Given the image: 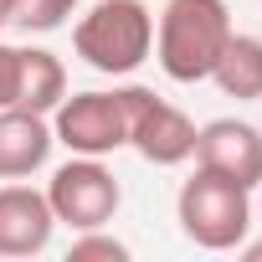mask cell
Instances as JSON below:
<instances>
[{"instance_id": "obj_16", "label": "cell", "mask_w": 262, "mask_h": 262, "mask_svg": "<svg viewBox=\"0 0 262 262\" xmlns=\"http://www.w3.org/2000/svg\"><path fill=\"white\" fill-rule=\"evenodd\" d=\"M11 21H16V0H0V31H6Z\"/></svg>"}, {"instance_id": "obj_11", "label": "cell", "mask_w": 262, "mask_h": 262, "mask_svg": "<svg viewBox=\"0 0 262 262\" xmlns=\"http://www.w3.org/2000/svg\"><path fill=\"white\" fill-rule=\"evenodd\" d=\"M211 82L236 98V103H252L262 98V36H247V31H231L216 67H211Z\"/></svg>"}, {"instance_id": "obj_15", "label": "cell", "mask_w": 262, "mask_h": 262, "mask_svg": "<svg viewBox=\"0 0 262 262\" xmlns=\"http://www.w3.org/2000/svg\"><path fill=\"white\" fill-rule=\"evenodd\" d=\"M236 252H242V257H247V262H262V242H242V247H236Z\"/></svg>"}, {"instance_id": "obj_9", "label": "cell", "mask_w": 262, "mask_h": 262, "mask_svg": "<svg viewBox=\"0 0 262 262\" xmlns=\"http://www.w3.org/2000/svg\"><path fill=\"white\" fill-rule=\"evenodd\" d=\"M52 118L31 108H0V180H26L52 160Z\"/></svg>"}, {"instance_id": "obj_10", "label": "cell", "mask_w": 262, "mask_h": 262, "mask_svg": "<svg viewBox=\"0 0 262 262\" xmlns=\"http://www.w3.org/2000/svg\"><path fill=\"white\" fill-rule=\"evenodd\" d=\"M67 98V67L57 52L47 47H21V77H16V108H31V113H47Z\"/></svg>"}, {"instance_id": "obj_6", "label": "cell", "mask_w": 262, "mask_h": 262, "mask_svg": "<svg viewBox=\"0 0 262 262\" xmlns=\"http://www.w3.org/2000/svg\"><path fill=\"white\" fill-rule=\"evenodd\" d=\"M128 149L149 165H185L195 155V123L185 108L165 103L155 88H139L134 123H128Z\"/></svg>"}, {"instance_id": "obj_3", "label": "cell", "mask_w": 262, "mask_h": 262, "mask_svg": "<svg viewBox=\"0 0 262 262\" xmlns=\"http://www.w3.org/2000/svg\"><path fill=\"white\" fill-rule=\"evenodd\" d=\"M175 221H180V231L195 247H206V252H236L247 242V231H252V190L195 165V175L175 195Z\"/></svg>"}, {"instance_id": "obj_14", "label": "cell", "mask_w": 262, "mask_h": 262, "mask_svg": "<svg viewBox=\"0 0 262 262\" xmlns=\"http://www.w3.org/2000/svg\"><path fill=\"white\" fill-rule=\"evenodd\" d=\"M16 77H21V47L0 41V108H16Z\"/></svg>"}, {"instance_id": "obj_12", "label": "cell", "mask_w": 262, "mask_h": 262, "mask_svg": "<svg viewBox=\"0 0 262 262\" xmlns=\"http://www.w3.org/2000/svg\"><path fill=\"white\" fill-rule=\"evenodd\" d=\"M67 262H128V242L108 236L103 226H88V231H77V236H72Z\"/></svg>"}, {"instance_id": "obj_1", "label": "cell", "mask_w": 262, "mask_h": 262, "mask_svg": "<svg viewBox=\"0 0 262 262\" xmlns=\"http://www.w3.org/2000/svg\"><path fill=\"white\" fill-rule=\"evenodd\" d=\"M231 31L226 0H165L155 21V57L170 82H206Z\"/></svg>"}, {"instance_id": "obj_4", "label": "cell", "mask_w": 262, "mask_h": 262, "mask_svg": "<svg viewBox=\"0 0 262 262\" xmlns=\"http://www.w3.org/2000/svg\"><path fill=\"white\" fill-rule=\"evenodd\" d=\"M134 98L139 82L113 88V93H72L52 108V139L67 144L72 155H113L128 149V123H134Z\"/></svg>"}, {"instance_id": "obj_13", "label": "cell", "mask_w": 262, "mask_h": 262, "mask_svg": "<svg viewBox=\"0 0 262 262\" xmlns=\"http://www.w3.org/2000/svg\"><path fill=\"white\" fill-rule=\"evenodd\" d=\"M77 11V0H16V21L21 31H57L67 16Z\"/></svg>"}, {"instance_id": "obj_7", "label": "cell", "mask_w": 262, "mask_h": 262, "mask_svg": "<svg viewBox=\"0 0 262 262\" xmlns=\"http://www.w3.org/2000/svg\"><path fill=\"white\" fill-rule=\"evenodd\" d=\"M201 170L221 175V180H236L247 190L262 185V128L242 123V118H211L195 128V155H190Z\"/></svg>"}, {"instance_id": "obj_5", "label": "cell", "mask_w": 262, "mask_h": 262, "mask_svg": "<svg viewBox=\"0 0 262 262\" xmlns=\"http://www.w3.org/2000/svg\"><path fill=\"white\" fill-rule=\"evenodd\" d=\"M47 201H52V216L57 226H72V231H88V226H108L123 206V190L113 180V170L93 155H72L67 165L52 170L47 180Z\"/></svg>"}, {"instance_id": "obj_8", "label": "cell", "mask_w": 262, "mask_h": 262, "mask_svg": "<svg viewBox=\"0 0 262 262\" xmlns=\"http://www.w3.org/2000/svg\"><path fill=\"white\" fill-rule=\"evenodd\" d=\"M52 231H57V216L47 190L26 180L0 185V257H41L52 247Z\"/></svg>"}, {"instance_id": "obj_2", "label": "cell", "mask_w": 262, "mask_h": 262, "mask_svg": "<svg viewBox=\"0 0 262 262\" xmlns=\"http://www.w3.org/2000/svg\"><path fill=\"white\" fill-rule=\"evenodd\" d=\"M77 57L103 77L139 72L155 52V11L144 0H98V6L72 26Z\"/></svg>"}]
</instances>
